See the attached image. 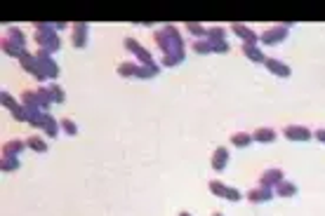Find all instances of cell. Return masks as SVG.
I'll use <instances>...</instances> for the list:
<instances>
[{"label": "cell", "instance_id": "35", "mask_svg": "<svg viewBox=\"0 0 325 216\" xmlns=\"http://www.w3.org/2000/svg\"><path fill=\"white\" fill-rule=\"evenodd\" d=\"M224 200H229V202H238V200H243L241 191L238 188H226V195H224Z\"/></svg>", "mask_w": 325, "mask_h": 216}, {"label": "cell", "instance_id": "12", "mask_svg": "<svg viewBox=\"0 0 325 216\" xmlns=\"http://www.w3.org/2000/svg\"><path fill=\"white\" fill-rule=\"evenodd\" d=\"M231 31L238 35V38L243 40V43H250V45H257V40H259V35L250 28V26H245V24H241V21H234L231 24Z\"/></svg>", "mask_w": 325, "mask_h": 216}, {"label": "cell", "instance_id": "28", "mask_svg": "<svg viewBox=\"0 0 325 216\" xmlns=\"http://www.w3.org/2000/svg\"><path fill=\"white\" fill-rule=\"evenodd\" d=\"M26 148H31V151L36 153H47V141H43V136H28L26 139Z\"/></svg>", "mask_w": 325, "mask_h": 216}, {"label": "cell", "instance_id": "23", "mask_svg": "<svg viewBox=\"0 0 325 216\" xmlns=\"http://www.w3.org/2000/svg\"><path fill=\"white\" fill-rule=\"evenodd\" d=\"M252 134H247V132H236V134H231V146H236V148H247L250 143H252Z\"/></svg>", "mask_w": 325, "mask_h": 216}, {"label": "cell", "instance_id": "33", "mask_svg": "<svg viewBox=\"0 0 325 216\" xmlns=\"http://www.w3.org/2000/svg\"><path fill=\"white\" fill-rule=\"evenodd\" d=\"M208 188H210V193H212L215 197H224V195H226V188H229V186H224L221 181H210Z\"/></svg>", "mask_w": 325, "mask_h": 216}, {"label": "cell", "instance_id": "10", "mask_svg": "<svg viewBox=\"0 0 325 216\" xmlns=\"http://www.w3.org/2000/svg\"><path fill=\"white\" fill-rule=\"evenodd\" d=\"M283 136H285L287 141H311L313 132L309 127H302V125H287V127L283 129Z\"/></svg>", "mask_w": 325, "mask_h": 216}, {"label": "cell", "instance_id": "31", "mask_svg": "<svg viewBox=\"0 0 325 216\" xmlns=\"http://www.w3.org/2000/svg\"><path fill=\"white\" fill-rule=\"evenodd\" d=\"M193 52L196 54H212V43H210L208 38L193 40Z\"/></svg>", "mask_w": 325, "mask_h": 216}, {"label": "cell", "instance_id": "20", "mask_svg": "<svg viewBox=\"0 0 325 216\" xmlns=\"http://www.w3.org/2000/svg\"><path fill=\"white\" fill-rule=\"evenodd\" d=\"M276 136H278V134H276V129H271V127H259L252 134V139L257 141V143H273Z\"/></svg>", "mask_w": 325, "mask_h": 216}, {"label": "cell", "instance_id": "26", "mask_svg": "<svg viewBox=\"0 0 325 216\" xmlns=\"http://www.w3.org/2000/svg\"><path fill=\"white\" fill-rule=\"evenodd\" d=\"M273 193H276L278 197H295L297 195V186H295L292 181H283Z\"/></svg>", "mask_w": 325, "mask_h": 216}, {"label": "cell", "instance_id": "29", "mask_svg": "<svg viewBox=\"0 0 325 216\" xmlns=\"http://www.w3.org/2000/svg\"><path fill=\"white\" fill-rule=\"evenodd\" d=\"M10 40H14V43H19L26 47V35H24V31H21L19 26H7V33H5Z\"/></svg>", "mask_w": 325, "mask_h": 216}, {"label": "cell", "instance_id": "3", "mask_svg": "<svg viewBox=\"0 0 325 216\" xmlns=\"http://www.w3.org/2000/svg\"><path fill=\"white\" fill-rule=\"evenodd\" d=\"M123 47L127 52H130L132 57L137 59V64H142V66H146V68L153 73V76H158L160 73V64H156V59H153V54H151L146 47H144L142 43L137 38H125L123 40Z\"/></svg>", "mask_w": 325, "mask_h": 216}, {"label": "cell", "instance_id": "8", "mask_svg": "<svg viewBox=\"0 0 325 216\" xmlns=\"http://www.w3.org/2000/svg\"><path fill=\"white\" fill-rule=\"evenodd\" d=\"M87 35H90V24H85V21H76V24H71V43H73L76 50L87 47Z\"/></svg>", "mask_w": 325, "mask_h": 216}, {"label": "cell", "instance_id": "14", "mask_svg": "<svg viewBox=\"0 0 325 216\" xmlns=\"http://www.w3.org/2000/svg\"><path fill=\"white\" fill-rule=\"evenodd\" d=\"M241 52H243V57L250 59L252 64H264V61H267V57H264V52H262V47H257V45L243 43V45H241Z\"/></svg>", "mask_w": 325, "mask_h": 216}, {"label": "cell", "instance_id": "34", "mask_svg": "<svg viewBox=\"0 0 325 216\" xmlns=\"http://www.w3.org/2000/svg\"><path fill=\"white\" fill-rule=\"evenodd\" d=\"M210 43H212V54H226V52H229V43H226V40H210Z\"/></svg>", "mask_w": 325, "mask_h": 216}, {"label": "cell", "instance_id": "1", "mask_svg": "<svg viewBox=\"0 0 325 216\" xmlns=\"http://www.w3.org/2000/svg\"><path fill=\"white\" fill-rule=\"evenodd\" d=\"M153 43L158 45V50L162 52L160 66L175 68V66L184 64L186 59V47H184V38L182 33L177 31L172 24H165L162 28L153 31Z\"/></svg>", "mask_w": 325, "mask_h": 216}, {"label": "cell", "instance_id": "13", "mask_svg": "<svg viewBox=\"0 0 325 216\" xmlns=\"http://www.w3.org/2000/svg\"><path fill=\"white\" fill-rule=\"evenodd\" d=\"M273 197H276L273 188H264V186H257V188H252V191L247 193V200L252 204H264L269 200H273Z\"/></svg>", "mask_w": 325, "mask_h": 216}, {"label": "cell", "instance_id": "19", "mask_svg": "<svg viewBox=\"0 0 325 216\" xmlns=\"http://www.w3.org/2000/svg\"><path fill=\"white\" fill-rule=\"evenodd\" d=\"M24 148H26V141L24 139H10L3 143V155H19Z\"/></svg>", "mask_w": 325, "mask_h": 216}, {"label": "cell", "instance_id": "21", "mask_svg": "<svg viewBox=\"0 0 325 216\" xmlns=\"http://www.w3.org/2000/svg\"><path fill=\"white\" fill-rule=\"evenodd\" d=\"M184 28L193 35L196 40H203V38H208V26H203V24H198V21H186L184 24Z\"/></svg>", "mask_w": 325, "mask_h": 216}, {"label": "cell", "instance_id": "6", "mask_svg": "<svg viewBox=\"0 0 325 216\" xmlns=\"http://www.w3.org/2000/svg\"><path fill=\"white\" fill-rule=\"evenodd\" d=\"M290 21L287 24H276L271 26V28H267V31L259 35V43L262 45H267V47H273V45H280L283 40L287 38V33H290Z\"/></svg>", "mask_w": 325, "mask_h": 216}, {"label": "cell", "instance_id": "16", "mask_svg": "<svg viewBox=\"0 0 325 216\" xmlns=\"http://www.w3.org/2000/svg\"><path fill=\"white\" fill-rule=\"evenodd\" d=\"M210 165H212V169L215 172H224L229 165V148L219 146L215 153H212V160H210Z\"/></svg>", "mask_w": 325, "mask_h": 216}, {"label": "cell", "instance_id": "24", "mask_svg": "<svg viewBox=\"0 0 325 216\" xmlns=\"http://www.w3.org/2000/svg\"><path fill=\"white\" fill-rule=\"evenodd\" d=\"M45 136L47 139H57L59 136V132H61V125H59V120H54L52 115H47V122H45Z\"/></svg>", "mask_w": 325, "mask_h": 216}, {"label": "cell", "instance_id": "9", "mask_svg": "<svg viewBox=\"0 0 325 216\" xmlns=\"http://www.w3.org/2000/svg\"><path fill=\"white\" fill-rule=\"evenodd\" d=\"M285 181V174H283V169H264V172L259 174V186H264V188H278L280 184Z\"/></svg>", "mask_w": 325, "mask_h": 216}, {"label": "cell", "instance_id": "36", "mask_svg": "<svg viewBox=\"0 0 325 216\" xmlns=\"http://www.w3.org/2000/svg\"><path fill=\"white\" fill-rule=\"evenodd\" d=\"M313 139L320 141V143H325V129H318V132H313Z\"/></svg>", "mask_w": 325, "mask_h": 216}, {"label": "cell", "instance_id": "32", "mask_svg": "<svg viewBox=\"0 0 325 216\" xmlns=\"http://www.w3.org/2000/svg\"><path fill=\"white\" fill-rule=\"evenodd\" d=\"M208 38L210 40H226V28H224V26H210Z\"/></svg>", "mask_w": 325, "mask_h": 216}, {"label": "cell", "instance_id": "38", "mask_svg": "<svg viewBox=\"0 0 325 216\" xmlns=\"http://www.w3.org/2000/svg\"><path fill=\"white\" fill-rule=\"evenodd\" d=\"M212 216H224V214H219V211H215V214H212Z\"/></svg>", "mask_w": 325, "mask_h": 216}, {"label": "cell", "instance_id": "22", "mask_svg": "<svg viewBox=\"0 0 325 216\" xmlns=\"http://www.w3.org/2000/svg\"><path fill=\"white\" fill-rule=\"evenodd\" d=\"M19 155H3V160H0V169L5 174H10V172H17L19 169Z\"/></svg>", "mask_w": 325, "mask_h": 216}, {"label": "cell", "instance_id": "5", "mask_svg": "<svg viewBox=\"0 0 325 216\" xmlns=\"http://www.w3.org/2000/svg\"><path fill=\"white\" fill-rule=\"evenodd\" d=\"M36 59H38V76H36V80L38 83H54L59 78V64L52 59V54H47V52L43 50H36Z\"/></svg>", "mask_w": 325, "mask_h": 216}, {"label": "cell", "instance_id": "15", "mask_svg": "<svg viewBox=\"0 0 325 216\" xmlns=\"http://www.w3.org/2000/svg\"><path fill=\"white\" fill-rule=\"evenodd\" d=\"M0 50L5 52L7 57H14V59H19L24 52H26V47L19 43H14V40H10L7 35H3V40H0Z\"/></svg>", "mask_w": 325, "mask_h": 216}, {"label": "cell", "instance_id": "27", "mask_svg": "<svg viewBox=\"0 0 325 216\" xmlns=\"http://www.w3.org/2000/svg\"><path fill=\"white\" fill-rule=\"evenodd\" d=\"M0 106L7 108L10 113H14V111H17V108L21 106V101H17V99H14V96L10 94V92H3V94H0Z\"/></svg>", "mask_w": 325, "mask_h": 216}, {"label": "cell", "instance_id": "18", "mask_svg": "<svg viewBox=\"0 0 325 216\" xmlns=\"http://www.w3.org/2000/svg\"><path fill=\"white\" fill-rule=\"evenodd\" d=\"M38 113H40V111H31V108H26L24 103H21V106L12 113V118H14V122H28V125H31L33 118H36Z\"/></svg>", "mask_w": 325, "mask_h": 216}, {"label": "cell", "instance_id": "37", "mask_svg": "<svg viewBox=\"0 0 325 216\" xmlns=\"http://www.w3.org/2000/svg\"><path fill=\"white\" fill-rule=\"evenodd\" d=\"M179 216H193V214H189V211H179Z\"/></svg>", "mask_w": 325, "mask_h": 216}, {"label": "cell", "instance_id": "17", "mask_svg": "<svg viewBox=\"0 0 325 216\" xmlns=\"http://www.w3.org/2000/svg\"><path fill=\"white\" fill-rule=\"evenodd\" d=\"M19 64H21V68L26 70L28 76H38V59H36V52H24V54H21L19 57Z\"/></svg>", "mask_w": 325, "mask_h": 216}, {"label": "cell", "instance_id": "4", "mask_svg": "<svg viewBox=\"0 0 325 216\" xmlns=\"http://www.w3.org/2000/svg\"><path fill=\"white\" fill-rule=\"evenodd\" d=\"M21 103L31 111H40V113H47L50 106H52V99H50V92H47V85H40L36 89H26L21 94Z\"/></svg>", "mask_w": 325, "mask_h": 216}, {"label": "cell", "instance_id": "2", "mask_svg": "<svg viewBox=\"0 0 325 216\" xmlns=\"http://www.w3.org/2000/svg\"><path fill=\"white\" fill-rule=\"evenodd\" d=\"M33 28H36L33 38L38 43V50L47 52V54H54V52L61 50V38H59L54 21H36Z\"/></svg>", "mask_w": 325, "mask_h": 216}, {"label": "cell", "instance_id": "30", "mask_svg": "<svg viewBox=\"0 0 325 216\" xmlns=\"http://www.w3.org/2000/svg\"><path fill=\"white\" fill-rule=\"evenodd\" d=\"M59 125H61V132H64L66 136H76V134H78V125H76L71 118H61Z\"/></svg>", "mask_w": 325, "mask_h": 216}, {"label": "cell", "instance_id": "7", "mask_svg": "<svg viewBox=\"0 0 325 216\" xmlns=\"http://www.w3.org/2000/svg\"><path fill=\"white\" fill-rule=\"evenodd\" d=\"M118 76L123 78H139V80H149V78H153V73H151L146 66L137 64V61H123V64H118Z\"/></svg>", "mask_w": 325, "mask_h": 216}, {"label": "cell", "instance_id": "11", "mask_svg": "<svg viewBox=\"0 0 325 216\" xmlns=\"http://www.w3.org/2000/svg\"><path fill=\"white\" fill-rule=\"evenodd\" d=\"M264 66H267L269 73H273V76H278V78H290L292 76V68H290L285 61H280V59L269 57L267 61H264Z\"/></svg>", "mask_w": 325, "mask_h": 216}, {"label": "cell", "instance_id": "25", "mask_svg": "<svg viewBox=\"0 0 325 216\" xmlns=\"http://www.w3.org/2000/svg\"><path fill=\"white\" fill-rule=\"evenodd\" d=\"M47 92H50V99H52V103H64L66 101V92L61 89V85L50 83V85H47Z\"/></svg>", "mask_w": 325, "mask_h": 216}]
</instances>
